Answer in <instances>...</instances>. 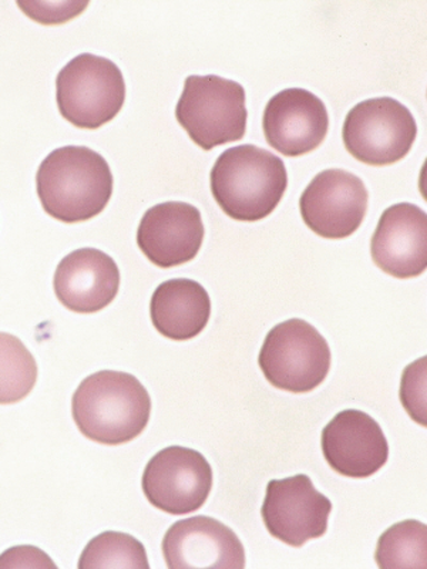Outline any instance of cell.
Segmentation results:
<instances>
[{
  "label": "cell",
  "instance_id": "1",
  "mask_svg": "<svg viewBox=\"0 0 427 569\" xmlns=\"http://www.w3.org/2000/svg\"><path fill=\"white\" fill-rule=\"evenodd\" d=\"M80 433L106 446L129 443L150 421L149 391L133 375L101 370L88 376L71 399Z\"/></svg>",
  "mask_w": 427,
  "mask_h": 569
},
{
  "label": "cell",
  "instance_id": "2",
  "mask_svg": "<svg viewBox=\"0 0 427 569\" xmlns=\"http://www.w3.org/2000/svg\"><path fill=\"white\" fill-rule=\"evenodd\" d=\"M43 210L56 220L76 223L103 212L113 194L110 166L88 147L68 146L50 152L36 176Z\"/></svg>",
  "mask_w": 427,
  "mask_h": 569
},
{
  "label": "cell",
  "instance_id": "3",
  "mask_svg": "<svg viewBox=\"0 0 427 569\" xmlns=\"http://www.w3.org/2000/svg\"><path fill=\"white\" fill-rule=\"evenodd\" d=\"M214 198L232 220L256 222L271 216L288 187L279 157L244 144L222 152L210 174Z\"/></svg>",
  "mask_w": 427,
  "mask_h": 569
},
{
  "label": "cell",
  "instance_id": "4",
  "mask_svg": "<svg viewBox=\"0 0 427 569\" xmlns=\"http://www.w3.org/2000/svg\"><path fill=\"white\" fill-rule=\"evenodd\" d=\"M178 123L201 149L241 140L248 111L246 90L220 76H188L176 107Z\"/></svg>",
  "mask_w": 427,
  "mask_h": 569
},
{
  "label": "cell",
  "instance_id": "5",
  "mask_svg": "<svg viewBox=\"0 0 427 569\" xmlns=\"http://www.w3.org/2000/svg\"><path fill=\"white\" fill-rule=\"evenodd\" d=\"M60 114L79 129L95 130L113 120L126 101V81L117 64L83 53L70 60L56 80Z\"/></svg>",
  "mask_w": 427,
  "mask_h": 569
},
{
  "label": "cell",
  "instance_id": "6",
  "mask_svg": "<svg viewBox=\"0 0 427 569\" xmlns=\"http://www.w3.org/2000/svg\"><path fill=\"white\" fill-rule=\"evenodd\" d=\"M258 363L274 388L308 393L327 379L330 349L311 323L289 319L269 330Z\"/></svg>",
  "mask_w": 427,
  "mask_h": 569
},
{
  "label": "cell",
  "instance_id": "7",
  "mask_svg": "<svg viewBox=\"0 0 427 569\" xmlns=\"http://www.w3.org/2000/svg\"><path fill=\"white\" fill-rule=\"evenodd\" d=\"M418 126L408 107L391 98L356 104L344 124V144L356 160L384 167L409 154Z\"/></svg>",
  "mask_w": 427,
  "mask_h": 569
},
{
  "label": "cell",
  "instance_id": "8",
  "mask_svg": "<svg viewBox=\"0 0 427 569\" xmlns=\"http://www.w3.org/2000/svg\"><path fill=\"white\" fill-rule=\"evenodd\" d=\"M214 472L210 462L188 447L171 446L147 462L141 489L147 500L172 516L200 510L210 497Z\"/></svg>",
  "mask_w": 427,
  "mask_h": 569
},
{
  "label": "cell",
  "instance_id": "9",
  "mask_svg": "<svg viewBox=\"0 0 427 569\" xmlns=\"http://www.w3.org/2000/svg\"><path fill=\"white\" fill-rule=\"evenodd\" d=\"M332 502L315 489L308 476L271 480L261 508L264 525L277 540L299 548L328 531Z\"/></svg>",
  "mask_w": 427,
  "mask_h": 569
},
{
  "label": "cell",
  "instance_id": "10",
  "mask_svg": "<svg viewBox=\"0 0 427 569\" xmlns=\"http://www.w3.org/2000/svg\"><path fill=\"white\" fill-rule=\"evenodd\" d=\"M369 194L364 181L344 170H325L305 188L299 211L309 230L344 240L363 226Z\"/></svg>",
  "mask_w": 427,
  "mask_h": 569
},
{
  "label": "cell",
  "instance_id": "11",
  "mask_svg": "<svg viewBox=\"0 0 427 569\" xmlns=\"http://www.w3.org/2000/svg\"><path fill=\"white\" fill-rule=\"evenodd\" d=\"M330 469L349 479H368L388 462L389 445L378 421L360 410H342L322 430Z\"/></svg>",
  "mask_w": 427,
  "mask_h": 569
},
{
  "label": "cell",
  "instance_id": "12",
  "mask_svg": "<svg viewBox=\"0 0 427 569\" xmlns=\"http://www.w3.org/2000/svg\"><path fill=\"white\" fill-rule=\"evenodd\" d=\"M167 567L246 568V550L237 533L212 517L197 516L177 521L162 540Z\"/></svg>",
  "mask_w": 427,
  "mask_h": 569
},
{
  "label": "cell",
  "instance_id": "13",
  "mask_svg": "<svg viewBox=\"0 0 427 569\" xmlns=\"http://www.w3.org/2000/svg\"><path fill=\"white\" fill-rule=\"evenodd\" d=\"M262 127L274 150L287 157L308 154L318 149L328 134L327 106L311 91L282 90L268 101Z\"/></svg>",
  "mask_w": 427,
  "mask_h": 569
},
{
  "label": "cell",
  "instance_id": "14",
  "mask_svg": "<svg viewBox=\"0 0 427 569\" xmlns=\"http://www.w3.org/2000/svg\"><path fill=\"white\" fill-rule=\"evenodd\" d=\"M201 212L187 202H162L150 208L137 230V246L149 261L172 268L192 261L205 241Z\"/></svg>",
  "mask_w": 427,
  "mask_h": 569
},
{
  "label": "cell",
  "instance_id": "15",
  "mask_svg": "<svg viewBox=\"0 0 427 569\" xmlns=\"http://www.w3.org/2000/svg\"><path fill=\"white\" fill-rule=\"evenodd\" d=\"M376 267L388 276L420 277L427 268V216L408 202L391 206L380 217L370 243Z\"/></svg>",
  "mask_w": 427,
  "mask_h": 569
},
{
  "label": "cell",
  "instance_id": "16",
  "mask_svg": "<svg viewBox=\"0 0 427 569\" xmlns=\"http://www.w3.org/2000/svg\"><path fill=\"white\" fill-rule=\"evenodd\" d=\"M56 297L78 313H95L115 301L120 271L115 259L95 248H81L62 259L54 272Z\"/></svg>",
  "mask_w": 427,
  "mask_h": 569
},
{
  "label": "cell",
  "instance_id": "17",
  "mask_svg": "<svg viewBox=\"0 0 427 569\" xmlns=\"http://www.w3.org/2000/svg\"><path fill=\"white\" fill-rule=\"evenodd\" d=\"M150 315L162 337L185 342L206 329L211 317L210 295L192 279H170L152 293Z\"/></svg>",
  "mask_w": 427,
  "mask_h": 569
},
{
  "label": "cell",
  "instance_id": "18",
  "mask_svg": "<svg viewBox=\"0 0 427 569\" xmlns=\"http://www.w3.org/2000/svg\"><path fill=\"white\" fill-rule=\"evenodd\" d=\"M375 561L380 569L427 567V526L406 520L391 526L380 536Z\"/></svg>",
  "mask_w": 427,
  "mask_h": 569
},
{
  "label": "cell",
  "instance_id": "19",
  "mask_svg": "<svg viewBox=\"0 0 427 569\" xmlns=\"http://www.w3.org/2000/svg\"><path fill=\"white\" fill-rule=\"evenodd\" d=\"M38 380V365L22 340L0 332V405L28 398Z\"/></svg>",
  "mask_w": 427,
  "mask_h": 569
},
{
  "label": "cell",
  "instance_id": "20",
  "mask_svg": "<svg viewBox=\"0 0 427 569\" xmlns=\"http://www.w3.org/2000/svg\"><path fill=\"white\" fill-rule=\"evenodd\" d=\"M80 569H149L145 546L129 533L106 531L95 537L81 552Z\"/></svg>",
  "mask_w": 427,
  "mask_h": 569
},
{
  "label": "cell",
  "instance_id": "21",
  "mask_svg": "<svg viewBox=\"0 0 427 569\" xmlns=\"http://www.w3.org/2000/svg\"><path fill=\"white\" fill-rule=\"evenodd\" d=\"M426 356L405 369L401 376L400 400L410 418L421 426L426 419Z\"/></svg>",
  "mask_w": 427,
  "mask_h": 569
},
{
  "label": "cell",
  "instance_id": "22",
  "mask_svg": "<svg viewBox=\"0 0 427 569\" xmlns=\"http://www.w3.org/2000/svg\"><path fill=\"white\" fill-rule=\"evenodd\" d=\"M18 7L28 14L30 19L40 24H62L68 20L79 17L88 2H22L19 0Z\"/></svg>",
  "mask_w": 427,
  "mask_h": 569
},
{
  "label": "cell",
  "instance_id": "23",
  "mask_svg": "<svg viewBox=\"0 0 427 569\" xmlns=\"http://www.w3.org/2000/svg\"><path fill=\"white\" fill-rule=\"evenodd\" d=\"M56 568V563L39 548L24 546L12 548L0 557V568Z\"/></svg>",
  "mask_w": 427,
  "mask_h": 569
}]
</instances>
